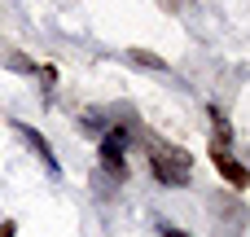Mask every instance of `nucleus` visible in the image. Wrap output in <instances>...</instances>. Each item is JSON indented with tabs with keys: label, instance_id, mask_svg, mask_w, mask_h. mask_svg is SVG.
Segmentation results:
<instances>
[{
	"label": "nucleus",
	"instance_id": "1",
	"mask_svg": "<svg viewBox=\"0 0 250 237\" xmlns=\"http://www.w3.org/2000/svg\"><path fill=\"white\" fill-rule=\"evenodd\" d=\"M145 154H149V167L163 185H185L189 180V154L158 141V136H145Z\"/></svg>",
	"mask_w": 250,
	"mask_h": 237
},
{
	"label": "nucleus",
	"instance_id": "2",
	"mask_svg": "<svg viewBox=\"0 0 250 237\" xmlns=\"http://www.w3.org/2000/svg\"><path fill=\"white\" fill-rule=\"evenodd\" d=\"M211 163H215V172H220L233 189H246V185H250V172L233 158V154H229V145H224V141H215V145H211Z\"/></svg>",
	"mask_w": 250,
	"mask_h": 237
},
{
	"label": "nucleus",
	"instance_id": "3",
	"mask_svg": "<svg viewBox=\"0 0 250 237\" xmlns=\"http://www.w3.org/2000/svg\"><path fill=\"white\" fill-rule=\"evenodd\" d=\"M13 128H18V136H22V141H26V145H31V150L48 163V167H53V150H48V141H44L40 132H35V128H26V123H13Z\"/></svg>",
	"mask_w": 250,
	"mask_h": 237
},
{
	"label": "nucleus",
	"instance_id": "4",
	"mask_svg": "<svg viewBox=\"0 0 250 237\" xmlns=\"http://www.w3.org/2000/svg\"><path fill=\"white\" fill-rule=\"evenodd\" d=\"M132 57H136V62H145V66H154V70H163V57H154V53H141V48H136Z\"/></svg>",
	"mask_w": 250,
	"mask_h": 237
},
{
	"label": "nucleus",
	"instance_id": "5",
	"mask_svg": "<svg viewBox=\"0 0 250 237\" xmlns=\"http://www.w3.org/2000/svg\"><path fill=\"white\" fill-rule=\"evenodd\" d=\"M18 233V224H13V220H0V237H13Z\"/></svg>",
	"mask_w": 250,
	"mask_h": 237
},
{
	"label": "nucleus",
	"instance_id": "6",
	"mask_svg": "<svg viewBox=\"0 0 250 237\" xmlns=\"http://www.w3.org/2000/svg\"><path fill=\"white\" fill-rule=\"evenodd\" d=\"M158 4H163L167 13H180V0H158Z\"/></svg>",
	"mask_w": 250,
	"mask_h": 237
},
{
	"label": "nucleus",
	"instance_id": "7",
	"mask_svg": "<svg viewBox=\"0 0 250 237\" xmlns=\"http://www.w3.org/2000/svg\"><path fill=\"white\" fill-rule=\"evenodd\" d=\"M163 237H185V233H180V229H167V233H163Z\"/></svg>",
	"mask_w": 250,
	"mask_h": 237
}]
</instances>
